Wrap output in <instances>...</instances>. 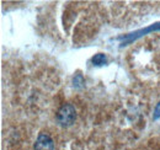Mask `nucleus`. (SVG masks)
<instances>
[{"label":"nucleus","mask_w":160,"mask_h":150,"mask_svg":"<svg viewBox=\"0 0 160 150\" xmlns=\"http://www.w3.org/2000/svg\"><path fill=\"white\" fill-rule=\"evenodd\" d=\"M159 30H160V22H158V23H154V25H152V26H149V27H147V28H142V30L137 31V32L129 33V35H127V36H124V37H120L118 39H123V44H127V43L133 42V41L137 39V38L144 36L145 33H149V32H152V31H159Z\"/></svg>","instance_id":"2"},{"label":"nucleus","mask_w":160,"mask_h":150,"mask_svg":"<svg viewBox=\"0 0 160 150\" xmlns=\"http://www.w3.org/2000/svg\"><path fill=\"white\" fill-rule=\"evenodd\" d=\"M77 118V111L74 108L73 105L70 103H65L58 110L57 113V121L62 127H69L74 123Z\"/></svg>","instance_id":"1"},{"label":"nucleus","mask_w":160,"mask_h":150,"mask_svg":"<svg viewBox=\"0 0 160 150\" xmlns=\"http://www.w3.org/2000/svg\"><path fill=\"white\" fill-rule=\"evenodd\" d=\"M35 150H54V143L52 140V138L46 134V133H40L35 145H33Z\"/></svg>","instance_id":"3"},{"label":"nucleus","mask_w":160,"mask_h":150,"mask_svg":"<svg viewBox=\"0 0 160 150\" xmlns=\"http://www.w3.org/2000/svg\"><path fill=\"white\" fill-rule=\"evenodd\" d=\"M153 118H154V119L160 118V102L157 105V107H155V111H154V116H153Z\"/></svg>","instance_id":"5"},{"label":"nucleus","mask_w":160,"mask_h":150,"mask_svg":"<svg viewBox=\"0 0 160 150\" xmlns=\"http://www.w3.org/2000/svg\"><path fill=\"white\" fill-rule=\"evenodd\" d=\"M91 62H92V64L96 65V67L105 65V64H106V57H105V54H102V53H98V54H95V56L92 57Z\"/></svg>","instance_id":"4"}]
</instances>
